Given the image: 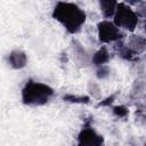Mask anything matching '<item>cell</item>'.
I'll return each instance as SVG.
<instances>
[{"instance_id":"cell-17","label":"cell","mask_w":146,"mask_h":146,"mask_svg":"<svg viewBox=\"0 0 146 146\" xmlns=\"http://www.w3.org/2000/svg\"><path fill=\"white\" fill-rule=\"evenodd\" d=\"M138 17L146 18V1H140L137 5V10H136Z\"/></svg>"},{"instance_id":"cell-10","label":"cell","mask_w":146,"mask_h":146,"mask_svg":"<svg viewBox=\"0 0 146 146\" xmlns=\"http://www.w3.org/2000/svg\"><path fill=\"white\" fill-rule=\"evenodd\" d=\"M117 3L119 2L113 1V0H100L99 1V7H100V10H102V14H103L104 18L107 19V18H111V17H114Z\"/></svg>"},{"instance_id":"cell-14","label":"cell","mask_w":146,"mask_h":146,"mask_svg":"<svg viewBox=\"0 0 146 146\" xmlns=\"http://www.w3.org/2000/svg\"><path fill=\"white\" fill-rule=\"evenodd\" d=\"M88 90L91 95L92 98H96V99H99L100 100V87L97 82L95 81H89L88 82Z\"/></svg>"},{"instance_id":"cell-7","label":"cell","mask_w":146,"mask_h":146,"mask_svg":"<svg viewBox=\"0 0 146 146\" xmlns=\"http://www.w3.org/2000/svg\"><path fill=\"white\" fill-rule=\"evenodd\" d=\"M72 50L74 52L75 60L81 65V66H87L89 63H91V57L89 54L86 51V49L81 46V43L76 40L72 41Z\"/></svg>"},{"instance_id":"cell-16","label":"cell","mask_w":146,"mask_h":146,"mask_svg":"<svg viewBox=\"0 0 146 146\" xmlns=\"http://www.w3.org/2000/svg\"><path fill=\"white\" fill-rule=\"evenodd\" d=\"M96 74H97V78L98 79H100V80L102 79H105V78H107L110 75V68L106 65H102V66L97 67Z\"/></svg>"},{"instance_id":"cell-11","label":"cell","mask_w":146,"mask_h":146,"mask_svg":"<svg viewBox=\"0 0 146 146\" xmlns=\"http://www.w3.org/2000/svg\"><path fill=\"white\" fill-rule=\"evenodd\" d=\"M116 49H117V52H119V56L125 60H135L136 57H137V54L129 48V46H125L122 40L121 41H117L116 42Z\"/></svg>"},{"instance_id":"cell-8","label":"cell","mask_w":146,"mask_h":146,"mask_svg":"<svg viewBox=\"0 0 146 146\" xmlns=\"http://www.w3.org/2000/svg\"><path fill=\"white\" fill-rule=\"evenodd\" d=\"M108 60H110V51L106 46L100 47L91 57V63L97 67L105 65L106 63H108Z\"/></svg>"},{"instance_id":"cell-9","label":"cell","mask_w":146,"mask_h":146,"mask_svg":"<svg viewBox=\"0 0 146 146\" xmlns=\"http://www.w3.org/2000/svg\"><path fill=\"white\" fill-rule=\"evenodd\" d=\"M128 46L130 49H132L137 55L141 54L145 51L146 49V39L141 35H131L129 38V42Z\"/></svg>"},{"instance_id":"cell-6","label":"cell","mask_w":146,"mask_h":146,"mask_svg":"<svg viewBox=\"0 0 146 146\" xmlns=\"http://www.w3.org/2000/svg\"><path fill=\"white\" fill-rule=\"evenodd\" d=\"M8 64L14 70H21L27 64V56L23 50L15 49L11 50L8 55Z\"/></svg>"},{"instance_id":"cell-15","label":"cell","mask_w":146,"mask_h":146,"mask_svg":"<svg viewBox=\"0 0 146 146\" xmlns=\"http://www.w3.org/2000/svg\"><path fill=\"white\" fill-rule=\"evenodd\" d=\"M116 96H117V92H114V94L110 95V96L106 97L105 99L100 100V102L97 104V107H100V106H102V107H105V106H110V105H112V103L115 100Z\"/></svg>"},{"instance_id":"cell-1","label":"cell","mask_w":146,"mask_h":146,"mask_svg":"<svg viewBox=\"0 0 146 146\" xmlns=\"http://www.w3.org/2000/svg\"><path fill=\"white\" fill-rule=\"evenodd\" d=\"M52 18L70 34L78 33L87 19V14L74 2L58 1L52 9Z\"/></svg>"},{"instance_id":"cell-5","label":"cell","mask_w":146,"mask_h":146,"mask_svg":"<svg viewBox=\"0 0 146 146\" xmlns=\"http://www.w3.org/2000/svg\"><path fill=\"white\" fill-rule=\"evenodd\" d=\"M104 138L91 127H84L78 135L76 146H102Z\"/></svg>"},{"instance_id":"cell-19","label":"cell","mask_w":146,"mask_h":146,"mask_svg":"<svg viewBox=\"0 0 146 146\" xmlns=\"http://www.w3.org/2000/svg\"><path fill=\"white\" fill-rule=\"evenodd\" d=\"M144 146H146V143H145V145H144Z\"/></svg>"},{"instance_id":"cell-18","label":"cell","mask_w":146,"mask_h":146,"mask_svg":"<svg viewBox=\"0 0 146 146\" xmlns=\"http://www.w3.org/2000/svg\"><path fill=\"white\" fill-rule=\"evenodd\" d=\"M145 31H146V24H145Z\"/></svg>"},{"instance_id":"cell-13","label":"cell","mask_w":146,"mask_h":146,"mask_svg":"<svg viewBox=\"0 0 146 146\" xmlns=\"http://www.w3.org/2000/svg\"><path fill=\"white\" fill-rule=\"evenodd\" d=\"M112 113H113L114 116H116L119 119H123V117H127L128 116L129 110L124 105H117V106L112 107Z\"/></svg>"},{"instance_id":"cell-2","label":"cell","mask_w":146,"mask_h":146,"mask_svg":"<svg viewBox=\"0 0 146 146\" xmlns=\"http://www.w3.org/2000/svg\"><path fill=\"white\" fill-rule=\"evenodd\" d=\"M54 89L42 82L29 80L22 89V102L27 106L46 105L54 96Z\"/></svg>"},{"instance_id":"cell-12","label":"cell","mask_w":146,"mask_h":146,"mask_svg":"<svg viewBox=\"0 0 146 146\" xmlns=\"http://www.w3.org/2000/svg\"><path fill=\"white\" fill-rule=\"evenodd\" d=\"M63 100L67 103H73V104H89L90 103V97L84 96V95H75V94H66L63 96Z\"/></svg>"},{"instance_id":"cell-3","label":"cell","mask_w":146,"mask_h":146,"mask_svg":"<svg viewBox=\"0 0 146 146\" xmlns=\"http://www.w3.org/2000/svg\"><path fill=\"white\" fill-rule=\"evenodd\" d=\"M113 18H114L113 23L119 29H123L132 32L138 25L139 17L137 13L129 5H127L125 2H119Z\"/></svg>"},{"instance_id":"cell-4","label":"cell","mask_w":146,"mask_h":146,"mask_svg":"<svg viewBox=\"0 0 146 146\" xmlns=\"http://www.w3.org/2000/svg\"><path fill=\"white\" fill-rule=\"evenodd\" d=\"M97 32H98V40L102 43H111L117 42L123 40L124 34L123 32L108 19L100 21L97 24Z\"/></svg>"}]
</instances>
